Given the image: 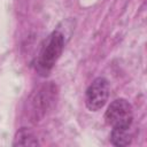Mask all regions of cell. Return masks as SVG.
I'll return each mask as SVG.
<instances>
[{
	"instance_id": "cell-1",
	"label": "cell",
	"mask_w": 147,
	"mask_h": 147,
	"mask_svg": "<svg viewBox=\"0 0 147 147\" xmlns=\"http://www.w3.org/2000/svg\"><path fill=\"white\" fill-rule=\"evenodd\" d=\"M64 47V36L60 31H53L45 40L36 62V69L41 76L48 75L55 65Z\"/></svg>"
},
{
	"instance_id": "cell-2",
	"label": "cell",
	"mask_w": 147,
	"mask_h": 147,
	"mask_svg": "<svg viewBox=\"0 0 147 147\" xmlns=\"http://www.w3.org/2000/svg\"><path fill=\"white\" fill-rule=\"evenodd\" d=\"M105 119L113 129H130L133 121L131 103L122 98L114 100L105 113Z\"/></svg>"
},
{
	"instance_id": "cell-3",
	"label": "cell",
	"mask_w": 147,
	"mask_h": 147,
	"mask_svg": "<svg viewBox=\"0 0 147 147\" xmlns=\"http://www.w3.org/2000/svg\"><path fill=\"white\" fill-rule=\"evenodd\" d=\"M109 96V83L103 77L95 78L85 92V105L88 110L98 111L107 103Z\"/></svg>"
},
{
	"instance_id": "cell-4",
	"label": "cell",
	"mask_w": 147,
	"mask_h": 147,
	"mask_svg": "<svg viewBox=\"0 0 147 147\" xmlns=\"http://www.w3.org/2000/svg\"><path fill=\"white\" fill-rule=\"evenodd\" d=\"M55 94H56V91H55L54 84L42 85L38 90V92L33 95V99H32V111H33L34 118H39L45 115V113L53 105Z\"/></svg>"
},
{
	"instance_id": "cell-5",
	"label": "cell",
	"mask_w": 147,
	"mask_h": 147,
	"mask_svg": "<svg viewBox=\"0 0 147 147\" xmlns=\"http://www.w3.org/2000/svg\"><path fill=\"white\" fill-rule=\"evenodd\" d=\"M131 141H132V137L130 133V129H118V127L113 129L110 133V142L114 146L117 147L129 146Z\"/></svg>"
},
{
	"instance_id": "cell-6",
	"label": "cell",
	"mask_w": 147,
	"mask_h": 147,
	"mask_svg": "<svg viewBox=\"0 0 147 147\" xmlns=\"http://www.w3.org/2000/svg\"><path fill=\"white\" fill-rule=\"evenodd\" d=\"M37 145H39L38 139L29 129L22 127L17 131L14 140V146H37Z\"/></svg>"
}]
</instances>
